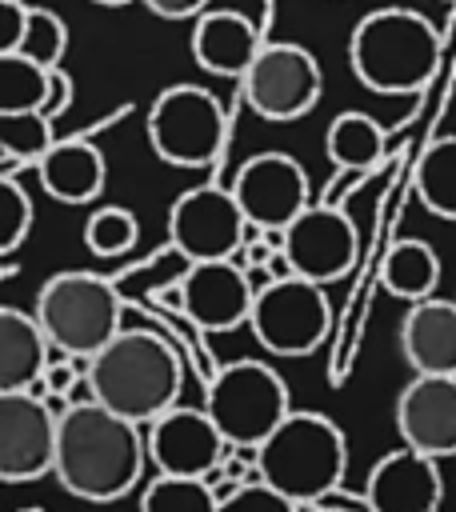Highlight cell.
<instances>
[{"label": "cell", "mask_w": 456, "mask_h": 512, "mask_svg": "<svg viewBox=\"0 0 456 512\" xmlns=\"http://www.w3.org/2000/svg\"><path fill=\"white\" fill-rule=\"evenodd\" d=\"M36 176L40 188L60 200V204H92L104 192L108 180V164L104 152L92 140H52L40 156H36Z\"/></svg>", "instance_id": "ffe728a7"}, {"label": "cell", "mask_w": 456, "mask_h": 512, "mask_svg": "<svg viewBox=\"0 0 456 512\" xmlns=\"http://www.w3.org/2000/svg\"><path fill=\"white\" fill-rule=\"evenodd\" d=\"M72 76L60 68V64H52L48 68V88H44V104H40V112L48 116V120H56V116H64L68 112V104H72Z\"/></svg>", "instance_id": "1f68e13d"}, {"label": "cell", "mask_w": 456, "mask_h": 512, "mask_svg": "<svg viewBox=\"0 0 456 512\" xmlns=\"http://www.w3.org/2000/svg\"><path fill=\"white\" fill-rule=\"evenodd\" d=\"M136 240H140V220L120 204H104L84 220V244L92 256H124L136 248Z\"/></svg>", "instance_id": "4316f807"}, {"label": "cell", "mask_w": 456, "mask_h": 512, "mask_svg": "<svg viewBox=\"0 0 456 512\" xmlns=\"http://www.w3.org/2000/svg\"><path fill=\"white\" fill-rule=\"evenodd\" d=\"M92 4H104V8H120V4H132V0H92Z\"/></svg>", "instance_id": "e575fe53"}, {"label": "cell", "mask_w": 456, "mask_h": 512, "mask_svg": "<svg viewBox=\"0 0 456 512\" xmlns=\"http://www.w3.org/2000/svg\"><path fill=\"white\" fill-rule=\"evenodd\" d=\"M232 196L248 224L264 232H280L296 212L312 204L308 172L288 152H256L232 176Z\"/></svg>", "instance_id": "7c38bea8"}, {"label": "cell", "mask_w": 456, "mask_h": 512, "mask_svg": "<svg viewBox=\"0 0 456 512\" xmlns=\"http://www.w3.org/2000/svg\"><path fill=\"white\" fill-rule=\"evenodd\" d=\"M144 448L156 472L164 476H208L220 464L228 444L204 408L172 404L156 420H148Z\"/></svg>", "instance_id": "5bb4252c"}, {"label": "cell", "mask_w": 456, "mask_h": 512, "mask_svg": "<svg viewBox=\"0 0 456 512\" xmlns=\"http://www.w3.org/2000/svg\"><path fill=\"white\" fill-rule=\"evenodd\" d=\"M64 48H68V24H64L52 8L28 4L16 52H24L28 60H36V64H44V68H52V64H60V60H64Z\"/></svg>", "instance_id": "83f0119b"}, {"label": "cell", "mask_w": 456, "mask_h": 512, "mask_svg": "<svg viewBox=\"0 0 456 512\" xmlns=\"http://www.w3.org/2000/svg\"><path fill=\"white\" fill-rule=\"evenodd\" d=\"M216 512H300V504L256 480V484H236L232 496L216 500Z\"/></svg>", "instance_id": "4dcf8cb0"}, {"label": "cell", "mask_w": 456, "mask_h": 512, "mask_svg": "<svg viewBox=\"0 0 456 512\" xmlns=\"http://www.w3.org/2000/svg\"><path fill=\"white\" fill-rule=\"evenodd\" d=\"M444 496L440 460L424 456L416 448H392L384 452L364 484L368 512H436Z\"/></svg>", "instance_id": "e0dca14e"}, {"label": "cell", "mask_w": 456, "mask_h": 512, "mask_svg": "<svg viewBox=\"0 0 456 512\" xmlns=\"http://www.w3.org/2000/svg\"><path fill=\"white\" fill-rule=\"evenodd\" d=\"M48 68L24 52H0V112H28L44 104Z\"/></svg>", "instance_id": "484cf974"}, {"label": "cell", "mask_w": 456, "mask_h": 512, "mask_svg": "<svg viewBox=\"0 0 456 512\" xmlns=\"http://www.w3.org/2000/svg\"><path fill=\"white\" fill-rule=\"evenodd\" d=\"M140 512H216L212 484L204 476H156L140 492Z\"/></svg>", "instance_id": "d4e9b609"}, {"label": "cell", "mask_w": 456, "mask_h": 512, "mask_svg": "<svg viewBox=\"0 0 456 512\" xmlns=\"http://www.w3.org/2000/svg\"><path fill=\"white\" fill-rule=\"evenodd\" d=\"M24 0H0V52H12L20 44V28H24Z\"/></svg>", "instance_id": "d6a6232c"}, {"label": "cell", "mask_w": 456, "mask_h": 512, "mask_svg": "<svg viewBox=\"0 0 456 512\" xmlns=\"http://www.w3.org/2000/svg\"><path fill=\"white\" fill-rule=\"evenodd\" d=\"M416 200L440 216V220H456V132L452 136H436L420 160H416Z\"/></svg>", "instance_id": "cb8c5ba5"}, {"label": "cell", "mask_w": 456, "mask_h": 512, "mask_svg": "<svg viewBox=\"0 0 456 512\" xmlns=\"http://www.w3.org/2000/svg\"><path fill=\"white\" fill-rule=\"evenodd\" d=\"M256 468L268 488L308 508L324 492L340 488L348 468V440L324 412L288 408L284 420L256 444Z\"/></svg>", "instance_id": "277c9868"}, {"label": "cell", "mask_w": 456, "mask_h": 512, "mask_svg": "<svg viewBox=\"0 0 456 512\" xmlns=\"http://www.w3.org/2000/svg\"><path fill=\"white\" fill-rule=\"evenodd\" d=\"M248 328L256 344L272 356H312L332 328V304L324 284L304 276L268 280L252 296Z\"/></svg>", "instance_id": "ba28073f"}, {"label": "cell", "mask_w": 456, "mask_h": 512, "mask_svg": "<svg viewBox=\"0 0 456 512\" xmlns=\"http://www.w3.org/2000/svg\"><path fill=\"white\" fill-rule=\"evenodd\" d=\"M180 316L196 332H232L248 324L252 288L240 264L232 260H192L180 276Z\"/></svg>", "instance_id": "9a60e30c"}, {"label": "cell", "mask_w": 456, "mask_h": 512, "mask_svg": "<svg viewBox=\"0 0 456 512\" xmlns=\"http://www.w3.org/2000/svg\"><path fill=\"white\" fill-rule=\"evenodd\" d=\"M56 412L32 392H0V484H28L52 472Z\"/></svg>", "instance_id": "4fadbf2b"}, {"label": "cell", "mask_w": 456, "mask_h": 512, "mask_svg": "<svg viewBox=\"0 0 456 512\" xmlns=\"http://www.w3.org/2000/svg\"><path fill=\"white\" fill-rule=\"evenodd\" d=\"M380 284L388 296H400V300H424V296H436V284H440V256L428 240H396L380 264Z\"/></svg>", "instance_id": "603a6c76"}, {"label": "cell", "mask_w": 456, "mask_h": 512, "mask_svg": "<svg viewBox=\"0 0 456 512\" xmlns=\"http://www.w3.org/2000/svg\"><path fill=\"white\" fill-rule=\"evenodd\" d=\"M288 408V384L264 360H232L204 380V412L232 448H256Z\"/></svg>", "instance_id": "8992f818"}, {"label": "cell", "mask_w": 456, "mask_h": 512, "mask_svg": "<svg viewBox=\"0 0 456 512\" xmlns=\"http://www.w3.org/2000/svg\"><path fill=\"white\" fill-rule=\"evenodd\" d=\"M388 136L368 112H340L324 132V152L340 172H372L384 160Z\"/></svg>", "instance_id": "7402d4cb"}, {"label": "cell", "mask_w": 456, "mask_h": 512, "mask_svg": "<svg viewBox=\"0 0 456 512\" xmlns=\"http://www.w3.org/2000/svg\"><path fill=\"white\" fill-rule=\"evenodd\" d=\"M16 512H44V508H36V504H32V508H16Z\"/></svg>", "instance_id": "d590c367"}, {"label": "cell", "mask_w": 456, "mask_h": 512, "mask_svg": "<svg viewBox=\"0 0 456 512\" xmlns=\"http://www.w3.org/2000/svg\"><path fill=\"white\" fill-rule=\"evenodd\" d=\"M244 104L260 120H300L316 108L324 76L316 56L296 40H264L240 76Z\"/></svg>", "instance_id": "9c48e42d"}, {"label": "cell", "mask_w": 456, "mask_h": 512, "mask_svg": "<svg viewBox=\"0 0 456 512\" xmlns=\"http://www.w3.org/2000/svg\"><path fill=\"white\" fill-rule=\"evenodd\" d=\"M148 144L172 168H208L228 144V112L200 84H172L148 108Z\"/></svg>", "instance_id": "52a82bcc"}, {"label": "cell", "mask_w": 456, "mask_h": 512, "mask_svg": "<svg viewBox=\"0 0 456 512\" xmlns=\"http://www.w3.org/2000/svg\"><path fill=\"white\" fill-rule=\"evenodd\" d=\"M52 120L40 108L28 112H0V152L8 160H32L52 144Z\"/></svg>", "instance_id": "f1b7e54d"}, {"label": "cell", "mask_w": 456, "mask_h": 512, "mask_svg": "<svg viewBox=\"0 0 456 512\" xmlns=\"http://www.w3.org/2000/svg\"><path fill=\"white\" fill-rule=\"evenodd\" d=\"M400 352L412 372L456 376V304L452 300H412L400 320Z\"/></svg>", "instance_id": "d6986e66"}, {"label": "cell", "mask_w": 456, "mask_h": 512, "mask_svg": "<svg viewBox=\"0 0 456 512\" xmlns=\"http://www.w3.org/2000/svg\"><path fill=\"white\" fill-rule=\"evenodd\" d=\"M260 44V28L236 8H204L192 16V60L212 76L240 80Z\"/></svg>", "instance_id": "ac0fdd59"}, {"label": "cell", "mask_w": 456, "mask_h": 512, "mask_svg": "<svg viewBox=\"0 0 456 512\" xmlns=\"http://www.w3.org/2000/svg\"><path fill=\"white\" fill-rule=\"evenodd\" d=\"M444 40L416 8H372L348 36L352 76L380 96H416L440 68Z\"/></svg>", "instance_id": "3957f363"}, {"label": "cell", "mask_w": 456, "mask_h": 512, "mask_svg": "<svg viewBox=\"0 0 456 512\" xmlns=\"http://www.w3.org/2000/svg\"><path fill=\"white\" fill-rule=\"evenodd\" d=\"M48 348L88 360L124 328V300L112 280L96 272H56L40 284L32 308Z\"/></svg>", "instance_id": "5b68a950"}, {"label": "cell", "mask_w": 456, "mask_h": 512, "mask_svg": "<svg viewBox=\"0 0 456 512\" xmlns=\"http://www.w3.org/2000/svg\"><path fill=\"white\" fill-rule=\"evenodd\" d=\"M84 380L92 400L144 428L164 408L180 404L184 364L168 336L148 328H120L100 352L84 360Z\"/></svg>", "instance_id": "7a4b0ae2"}, {"label": "cell", "mask_w": 456, "mask_h": 512, "mask_svg": "<svg viewBox=\"0 0 456 512\" xmlns=\"http://www.w3.org/2000/svg\"><path fill=\"white\" fill-rule=\"evenodd\" d=\"M144 460L148 448L140 424L116 416L100 400H72L56 416L52 476L64 492L92 504H112L136 488V480L144 476Z\"/></svg>", "instance_id": "6da1fadb"}, {"label": "cell", "mask_w": 456, "mask_h": 512, "mask_svg": "<svg viewBox=\"0 0 456 512\" xmlns=\"http://www.w3.org/2000/svg\"><path fill=\"white\" fill-rule=\"evenodd\" d=\"M48 360V340L32 312L0 304V392H28Z\"/></svg>", "instance_id": "44dd1931"}, {"label": "cell", "mask_w": 456, "mask_h": 512, "mask_svg": "<svg viewBox=\"0 0 456 512\" xmlns=\"http://www.w3.org/2000/svg\"><path fill=\"white\" fill-rule=\"evenodd\" d=\"M152 16H160V20H192V16H200L212 0H140Z\"/></svg>", "instance_id": "836d02e7"}, {"label": "cell", "mask_w": 456, "mask_h": 512, "mask_svg": "<svg viewBox=\"0 0 456 512\" xmlns=\"http://www.w3.org/2000/svg\"><path fill=\"white\" fill-rule=\"evenodd\" d=\"M396 432L424 456H456V376L416 372L396 400Z\"/></svg>", "instance_id": "2e32d148"}, {"label": "cell", "mask_w": 456, "mask_h": 512, "mask_svg": "<svg viewBox=\"0 0 456 512\" xmlns=\"http://www.w3.org/2000/svg\"><path fill=\"white\" fill-rule=\"evenodd\" d=\"M280 252L288 256L292 272L316 284H336L352 272L360 256V232L340 204H308L280 228Z\"/></svg>", "instance_id": "30bf717a"}, {"label": "cell", "mask_w": 456, "mask_h": 512, "mask_svg": "<svg viewBox=\"0 0 456 512\" xmlns=\"http://www.w3.org/2000/svg\"><path fill=\"white\" fill-rule=\"evenodd\" d=\"M244 212L232 188L200 184L172 200L168 208V244L176 256L192 260H228L244 240Z\"/></svg>", "instance_id": "8fae6325"}, {"label": "cell", "mask_w": 456, "mask_h": 512, "mask_svg": "<svg viewBox=\"0 0 456 512\" xmlns=\"http://www.w3.org/2000/svg\"><path fill=\"white\" fill-rule=\"evenodd\" d=\"M28 228H32V200H28V192L16 180L0 176V256L16 252L24 244V236H28Z\"/></svg>", "instance_id": "f546056e"}]
</instances>
